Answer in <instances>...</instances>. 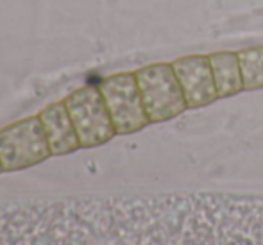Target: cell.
Returning <instances> with one entry per match:
<instances>
[{
  "instance_id": "cell-11",
  "label": "cell",
  "mask_w": 263,
  "mask_h": 245,
  "mask_svg": "<svg viewBox=\"0 0 263 245\" xmlns=\"http://www.w3.org/2000/svg\"><path fill=\"white\" fill-rule=\"evenodd\" d=\"M4 172V168H2V163H0V174H2Z\"/></svg>"
},
{
  "instance_id": "cell-8",
  "label": "cell",
  "mask_w": 263,
  "mask_h": 245,
  "mask_svg": "<svg viewBox=\"0 0 263 245\" xmlns=\"http://www.w3.org/2000/svg\"><path fill=\"white\" fill-rule=\"evenodd\" d=\"M38 117L42 120L43 129H45L47 142H49L52 156H66L79 150V136L76 133L65 102L50 104Z\"/></svg>"
},
{
  "instance_id": "cell-6",
  "label": "cell",
  "mask_w": 263,
  "mask_h": 245,
  "mask_svg": "<svg viewBox=\"0 0 263 245\" xmlns=\"http://www.w3.org/2000/svg\"><path fill=\"white\" fill-rule=\"evenodd\" d=\"M117 135H133L151 124L135 72H120L99 83Z\"/></svg>"
},
{
  "instance_id": "cell-10",
  "label": "cell",
  "mask_w": 263,
  "mask_h": 245,
  "mask_svg": "<svg viewBox=\"0 0 263 245\" xmlns=\"http://www.w3.org/2000/svg\"><path fill=\"white\" fill-rule=\"evenodd\" d=\"M240 70H242L243 90L254 91L263 88V47H251V49L238 52Z\"/></svg>"
},
{
  "instance_id": "cell-4",
  "label": "cell",
  "mask_w": 263,
  "mask_h": 245,
  "mask_svg": "<svg viewBox=\"0 0 263 245\" xmlns=\"http://www.w3.org/2000/svg\"><path fill=\"white\" fill-rule=\"evenodd\" d=\"M52 156L38 115L0 129V163L4 172H18L40 165Z\"/></svg>"
},
{
  "instance_id": "cell-5",
  "label": "cell",
  "mask_w": 263,
  "mask_h": 245,
  "mask_svg": "<svg viewBox=\"0 0 263 245\" xmlns=\"http://www.w3.org/2000/svg\"><path fill=\"white\" fill-rule=\"evenodd\" d=\"M72 124L83 148L104 145L117 136L106 100L99 86H83L65 100Z\"/></svg>"
},
{
  "instance_id": "cell-7",
  "label": "cell",
  "mask_w": 263,
  "mask_h": 245,
  "mask_svg": "<svg viewBox=\"0 0 263 245\" xmlns=\"http://www.w3.org/2000/svg\"><path fill=\"white\" fill-rule=\"evenodd\" d=\"M172 66L177 81L183 88L188 109H199V107L210 106L218 99L208 55H184V58L172 61Z\"/></svg>"
},
{
  "instance_id": "cell-9",
  "label": "cell",
  "mask_w": 263,
  "mask_h": 245,
  "mask_svg": "<svg viewBox=\"0 0 263 245\" xmlns=\"http://www.w3.org/2000/svg\"><path fill=\"white\" fill-rule=\"evenodd\" d=\"M211 72H213L215 86L218 91V99H228L243 91L242 70H240L238 52H213L208 55Z\"/></svg>"
},
{
  "instance_id": "cell-1",
  "label": "cell",
  "mask_w": 263,
  "mask_h": 245,
  "mask_svg": "<svg viewBox=\"0 0 263 245\" xmlns=\"http://www.w3.org/2000/svg\"><path fill=\"white\" fill-rule=\"evenodd\" d=\"M142 245H263V199L149 197Z\"/></svg>"
},
{
  "instance_id": "cell-2",
  "label": "cell",
  "mask_w": 263,
  "mask_h": 245,
  "mask_svg": "<svg viewBox=\"0 0 263 245\" xmlns=\"http://www.w3.org/2000/svg\"><path fill=\"white\" fill-rule=\"evenodd\" d=\"M0 245H120L117 199L0 204Z\"/></svg>"
},
{
  "instance_id": "cell-3",
  "label": "cell",
  "mask_w": 263,
  "mask_h": 245,
  "mask_svg": "<svg viewBox=\"0 0 263 245\" xmlns=\"http://www.w3.org/2000/svg\"><path fill=\"white\" fill-rule=\"evenodd\" d=\"M151 124H161L188 109L172 63H154L135 72Z\"/></svg>"
}]
</instances>
